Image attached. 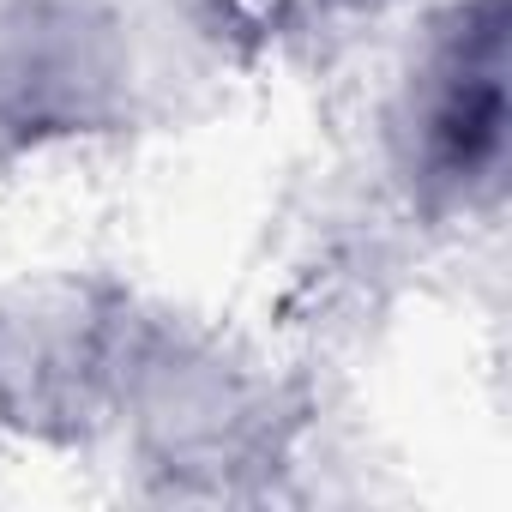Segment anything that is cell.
Here are the masks:
<instances>
[{"mask_svg": "<svg viewBox=\"0 0 512 512\" xmlns=\"http://www.w3.org/2000/svg\"><path fill=\"white\" fill-rule=\"evenodd\" d=\"M115 416L133 422L139 464L181 494H229L284 452V410L260 374L145 320L133 326Z\"/></svg>", "mask_w": 512, "mask_h": 512, "instance_id": "obj_2", "label": "cell"}, {"mask_svg": "<svg viewBox=\"0 0 512 512\" xmlns=\"http://www.w3.org/2000/svg\"><path fill=\"white\" fill-rule=\"evenodd\" d=\"M512 0H446L422 25L392 109L386 157L428 217L482 211L506 187L512 151Z\"/></svg>", "mask_w": 512, "mask_h": 512, "instance_id": "obj_1", "label": "cell"}, {"mask_svg": "<svg viewBox=\"0 0 512 512\" xmlns=\"http://www.w3.org/2000/svg\"><path fill=\"white\" fill-rule=\"evenodd\" d=\"M133 49L103 0H13L0 13V157L109 133Z\"/></svg>", "mask_w": 512, "mask_h": 512, "instance_id": "obj_4", "label": "cell"}, {"mask_svg": "<svg viewBox=\"0 0 512 512\" xmlns=\"http://www.w3.org/2000/svg\"><path fill=\"white\" fill-rule=\"evenodd\" d=\"M127 308L91 284H19L0 296V428L37 446L91 440L115 404L133 350Z\"/></svg>", "mask_w": 512, "mask_h": 512, "instance_id": "obj_3", "label": "cell"}, {"mask_svg": "<svg viewBox=\"0 0 512 512\" xmlns=\"http://www.w3.org/2000/svg\"><path fill=\"white\" fill-rule=\"evenodd\" d=\"M398 0H181L199 43H211L229 61H266L284 49H302L338 25L386 19Z\"/></svg>", "mask_w": 512, "mask_h": 512, "instance_id": "obj_5", "label": "cell"}]
</instances>
